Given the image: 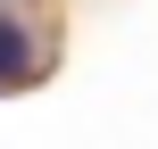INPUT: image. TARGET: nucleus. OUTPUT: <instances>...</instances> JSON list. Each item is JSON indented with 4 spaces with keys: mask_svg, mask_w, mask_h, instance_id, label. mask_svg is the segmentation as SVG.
<instances>
[{
    "mask_svg": "<svg viewBox=\"0 0 158 149\" xmlns=\"http://www.w3.org/2000/svg\"><path fill=\"white\" fill-rule=\"evenodd\" d=\"M33 66H42V41H33V33L0 8V91H8V83H25Z\"/></svg>",
    "mask_w": 158,
    "mask_h": 149,
    "instance_id": "obj_1",
    "label": "nucleus"
}]
</instances>
